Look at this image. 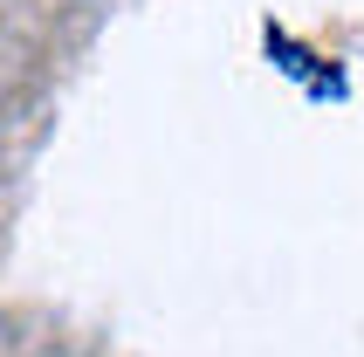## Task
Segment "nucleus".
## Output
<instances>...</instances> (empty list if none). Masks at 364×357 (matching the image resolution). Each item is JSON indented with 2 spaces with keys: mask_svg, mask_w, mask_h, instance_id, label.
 I'll list each match as a JSON object with an SVG mask.
<instances>
[]
</instances>
